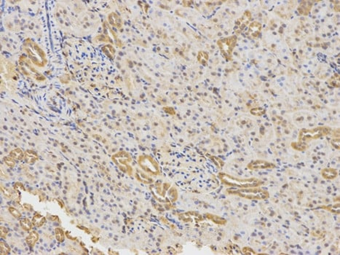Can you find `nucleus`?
Wrapping results in <instances>:
<instances>
[{
	"instance_id": "aec40b11",
	"label": "nucleus",
	"mask_w": 340,
	"mask_h": 255,
	"mask_svg": "<svg viewBox=\"0 0 340 255\" xmlns=\"http://www.w3.org/2000/svg\"><path fill=\"white\" fill-rule=\"evenodd\" d=\"M48 218L49 220H50V221H53V222H55V221L58 222L59 221V218H58V216L50 215V216H49V217L48 216Z\"/></svg>"
},
{
	"instance_id": "2eb2a0df",
	"label": "nucleus",
	"mask_w": 340,
	"mask_h": 255,
	"mask_svg": "<svg viewBox=\"0 0 340 255\" xmlns=\"http://www.w3.org/2000/svg\"><path fill=\"white\" fill-rule=\"evenodd\" d=\"M4 160H5V163L7 165V166L10 167V168H13L15 165H16V163L13 160V158L11 157H5L4 158Z\"/></svg>"
},
{
	"instance_id": "39448f33",
	"label": "nucleus",
	"mask_w": 340,
	"mask_h": 255,
	"mask_svg": "<svg viewBox=\"0 0 340 255\" xmlns=\"http://www.w3.org/2000/svg\"><path fill=\"white\" fill-rule=\"evenodd\" d=\"M312 7V2L308 1L302 2L300 6L298 7L299 12L302 15H307Z\"/></svg>"
},
{
	"instance_id": "9d476101",
	"label": "nucleus",
	"mask_w": 340,
	"mask_h": 255,
	"mask_svg": "<svg viewBox=\"0 0 340 255\" xmlns=\"http://www.w3.org/2000/svg\"><path fill=\"white\" fill-rule=\"evenodd\" d=\"M253 167L255 168H270V167H274V166L268 162L263 161V160H258V161L254 163Z\"/></svg>"
},
{
	"instance_id": "4be33fe9",
	"label": "nucleus",
	"mask_w": 340,
	"mask_h": 255,
	"mask_svg": "<svg viewBox=\"0 0 340 255\" xmlns=\"http://www.w3.org/2000/svg\"><path fill=\"white\" fill-rule=\"evenodd\" d=\"M57 201H58V202L59 205H61V209H63V208L64 207V203H63V201H61V200H59V199H57Z\"/></svg>"
},
{
	"instance_id": "423d86ee",
	"label": "nucleus",
	"mask_w": 340,
	"mask_h": 255,
	"mask_svg": "<svg viewBox=\"0 0 340 255\" xmlns=\"http://www.w3.org/2000/svg\"><path fill=\"white\" fill-rule=\"evenodd\" d=\"M20 222V226L21 227V228H22L23 230L27 231V232H29V231L31 230L32 227L34 226L33 223H32L31 220L27 218L21 219L20 222Z\"/></svg>"
},
{
	"instance_id": "6e6552de",
	"label": "nucleus",
	"mask_w": 340,
	"mask_h": 255,
	"mask_svg": "<svg viewBox=\"0 0 340 255\" xmlns=\"http://www.w3.org/2000/svg\"><path fill=\"white\" fill-rule=\"evenodd\" d=\"M55 238H56L57 241L59 243H62L65 241V233L63 230V229L61 228H56L54 230Z\"/></svg>"
},
{
	"instance_id": "f257e3e1",
	"label": "nucleus",
	"mask_w": 340,
	"mask_h": 255,
	"mask_svg": "<svg viewBox=\"0 0 340 255\" xmlns=\"http://www.w3.org/2000/svg\"><path fill=\"white\" fill-rule=\"evenodd\" d=\"M329 128H318L313 130H302L299 134V138L301 140L307 141L310 139H318L324 134H326L329 132Z\"/></svg>"
},
{
	"instance_id": "7ed1b4c3",
	"label": "nucleus",
	"mask_w": 340,
	"mask_h": 255,
	"mask_svg": "<svg viewBox=\"0 0 340 255\" xmlns=\"http://www.w3.org/2000/svg\"><path fill=\"white\" fill-rule=\"evenodd\" d=\"M40 235L36 231H31L29 235L26 238V243L30 248H33L37 243V242L39 241Z\"/></svg>"
},
{
	"instance_id": "9b49d317",
	"label": "nucleus",
	"mask_w": 340,
	"mask_h": 255,
	"mask_svg": "<svg viewBox=\"0 0 340 255\" xmlns=\"http://www.w3.org/2000/svg\"><path fill=\"white\" fill-rule=\"evenodd\" d=\"M10 157L16 160H22L24 157V154L21 149H16L11 151L10 154Z\"/></svg>"
},
{
	"instance_id": "f8f14e48",
	"label": "nucleus",
	"mask_w": 340,
	"mask_h": 255,
	"mask_svg": "<svg viewBox=\"0 0 340 255\" xmlns=\"http://www.w3.org/2000/svg\"><path fill=\"white\" fill-rule=\"evenodd\" d=\"M24 158L27 163H34L35 160L37 159V155H33V153L31 151L28 150L27 152H26Z\"/></svg>"
},
{
	"instance_id": "0eeeda50",
	"label": "nucleus",
	"mask_w": 340,
	"mask_h": 255,
	"mask_svg": "<svg viewBox=\"0 0 340 255\" xmlns=\"http://www.w3.org/2000/svg\"><path fill=\"white\" fill-rule=\"evenodd\" d=\"M322 175L326 179H332L337 177V172L333 168H325L322 171Z\"/></svg>"
},
{
	"instance_id": "a211bd4d",
	"label": "nucleus",
	"mask_w": 340,
	"mask_h": 255,
	"mask_svg": "<svg viewBox=\"0 0 340 255\" xmlns=\"http://www.w3.org/2000/svg\"><path fill=\"white\" fill-rule=\"evenodd\" d=\"M1 191L3 192L4 196H5L7 198H10L12 197L11 192H10L9 190H7L6 188H5L4 187H2V186H1Z\"/></svg>"
},
{
	"instance_id": "dca6fc26",
	"label": "nucleus",
	"mask_w": 340,
	"mask_h": 255,
	"mask_svg": "<svg viewBox=\"0 0 340 255\" xmlns=\"http://www.w3.org/2000/svg\"><path fill=\"white\" fill-rule=\"evenodd\" d=\"M0 230H1V238L3 239H6V238H7V235H8V233H9V230H8V229L7 228H5V227L4 226H1L0 227Z\"/></svg>"
},
{
	"instance_id": "412c9836",
	"label": "nucleus",
	"mask_w": 340,
	"mask_h": 255,
	"mask_svg": "<svg viewBox=\"0 0 340 255\" xmlns=\"http://www.w3.org/2000/svg\"><path fill=\"white\" fill-rule=\"evenodd\" d=\"M65 234H66V237L67 238H69L70 240H72V241H75V240H77V237H73L72 235H70V233L69 232V231H66Z\"/></svg>"
},
{
	"instance_id": "f03ea898",
	"label": "nucleus",
	"mask_w": 340,
	"mask_h": 255,
	"mask_svg": "<svg viewBox=\"0 0 340 255\" xmlns=\"http://www.w3.org/2000/svg\"><path fill=\"white\" fill-rule=\"evenodd\" d=\"M236 36H231V37L225 38V39L218 41L217 43L219 45L222 53L226 58L230 57L231 54H232V50L235 45V43H236Z\"/></svg>"
},
{
	"instance_id": "ddd939ff",
	"label": "nucleus",
	"mask_w": 340,
	"mask_h": 255,
	"mask_svg": "<svg viewBox=\"0 0 340 255\" xmlns=\"http://www.w3.org/2000/svg\"><path fill=\"white\" fill-rule=\"evenodd\" d=\"M0 250H1V252H0L1 255H6L10 254L11 248H10V246L7 243H6L5 242L1 241V243H0Z\"/></svg>"
},
{
	"instance_id": "f3484780",
	"label": "nucleus",
	"mask_w": 340,
	"mask_h": 255,
	"mask_svg": "<svg viewBox=\"0 0 340 255\" xmlns=\"http://www.w3.org/2000/svg\"><path fill=\"white\" fill-rule=\"evenodd\" d=\"M13 187H14L15 191L19 192V191H21V190H23V191L26 190L25 187H24V185H23L22 183H21V182H17V183L15 184Z\"/></svg>"
},
{
	"instance_id": "20e7f679",
	"label": "nucleus",
	"mask_w": 340,
	"mask_h": 255,
	"mask_svg": "<svg viewBox=\"0 0 340 255\" xmlns=\"http://www.w3.org/2000/svg\"><path fill=\"white\" fill-rule=\"evenodd\" d=\"M31 222L35 227L41 228L46 222V218L44 216H42V214H40L39 212H36L33 218H32Z\"/></svg>"
},
{
	"instance_id": "1a4fd4ad",
	"label": "nucleus",
	"mask_w": 340,
	"mask_h": 255,
	"mask_svg": "<svg viewBox=\"0 0 340 255\" xmlns=\"http://www.w3.org/2000/svg\"><path fill=\"white\" fill-rule=\"evenodd\" d=\"M261 29H262V26H261L260 23L257 22H254L253 23H251V26H250V31H251V35L254 36H258V34L260 33Z\"/></svg>"
},
{
	"instance_id": "6ab92c4d",
	"label": "nucleus",
	"mask_w": 340,
	"mask_h": 255,
	"mask_svg": "<svg viewBox=\"0 0 340 255\" xmlns=\"http://www.w3.org/2000/svg\"><path fill=\"white\" fill-rule=\"evenodd\" d=\"M23 208L26 210H27V211H33V207L30 204H29V203H23Z\"/></svg>"
},
{
	"instance_id": "4468645a",
	"label": "nucleus",
	"mask_w": 340,
	"mask_h": 255,
	"mask_svg": "<svg viewBox=\"0 0 340 255\" xmlns=\"http://www.w3.org/2000/svg\"><path fill=\"white\" fill-rule=\"evenodd\" d=\"M8 211H9L10 213L11 214V215L13 216V217L17 219V220H19V219L21 218L22 214H21V212L19 211L16 208H15L13 206H10L9 208H8Z\"/></svg>"
}]
</instances>
